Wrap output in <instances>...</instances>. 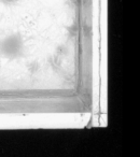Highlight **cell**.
Instances as JSON below:
<instances>
[{
  "mask_svg": "<svg viewBox=\"0 0 140 157\" xmlns=\"http://www.w3.org/2000/svg\"><path fill=\"white\" fill-rule=\"evenodd\" d=\"M25 45L22 36L11 33L0 38V56L6 59H18L24 55Z\"/></svg>",
  "mask_w": 140,
  "mask_h": 157,
  "instance_id": "obj_1",
  "label": "cell"
},
{
  "mask_svg": "<svg viewBox=\"0 0 140 157\" xmlns=\"http://www.w3.org/2000/svg\"><path fill=\"white\" fill-rule=\"evenodd\" d=\"M21 0H0V2L5 6H15L20 2Z\"/></svg>",
  "mask_w": 140,
  "mask_h": 157,
  "instance_id": "obj_2",
  "label": "cell"
}]
</instances>
